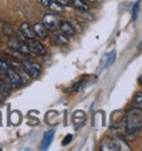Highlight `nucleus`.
Returning a JSON list of instances; mask_svg holds the SVG:
<instances>
[{
    "instance_id": "4468645a",
    "label": "nucleus",
    "mask_w": 142,
    "mask_h": 151,
    "mask_svg": "<svg viewBox=\"0 0 142 151\" xmlns=\"http://www.w3.org/2000/svg\"><path fill=\"white\" fill-rule=\"evenodd\" d=\"M3 31H4V33H5L6 36H9V37L13 36V33H14V30H13V27H12V25H11L10 23H5V24L3 25Z\"/></svg>"
},
{
    "instance_id": "412c9836",
    "label": "nucleus",
    "mask_w": 142,
    "mask_h": 151,
    "mask_svg": "<svg viewBox=\"0 0 142 151\" xmlns=\"http://www.w3.org/2000/svg\"><path fill=\"white\" fill-rule=\"evenodd\" d=\"M55 1H56L57 4H59L60 6H63V7L70 6V4H69V1H67V0H55Z\"/></svg>"
},
{
    "instance_id": "423d86ee",
    "label": "nucleus",
    "mask_w": 142,
    "mask_h": 151,
    "mask_svg": "<svg viewBox=\"0 0 142 151\" xmlns=\"http://www.w3.org/2000/svg\"><path fill=\"white\" fill-rule=\"evenodd\" d=\"M58 29H59V31H60L63 35H65L66 37H74V36L76 35L75 27L72 26V24L69 23V22H60Z\"/></svg>"
},
{
    "instance_id": "4be33fe9",
    "label": "nucleus",
    "mask_w": 142,
    "mask_h": 151,
    "mask_svg": "<svg viewBox=\"0 0 142 151\" xmlns=\"http://www.w3.org/2000/svg\"><path fill=\"white\" fill-rule=\"evenodd\" d=\"M51 1H52V0H40V4H42L44 7H48V9H49Z\"/></svg>"
},
{
    "instance_id": "9b49d317",
    "label": "nucleus",
    "mask_w": 142,
    "mask_h": 151,
    "mask_svg": "<svg viewBox=\"0 0 142 151\" xmlns=\"http://www.w3.org/2000/svg\"><path fill=\"white\" fill-rule=\"evenodd\" d=\"M69 42V37H66L65 35H63L62 32L55 35V43L58 45H64Z\"/></svg>"
},
{
    "instance_id": "20e7f679",
    "label": "nucleus",
    "mask_w": 142,
    "mask_h": 151,
    "mask_svg": "<svg viewBox=\"0 0 142 151\" xmlns=\"http://www.w3.org/2000/svg\"><path fill=\"white\" fill-rule=\"evenodd\" d=\"M26 43H27L28 48L31 49L32 54L40 55V56H43V55L46 54V49H45V47H44L40 42L36 41L34 38H32V40H26Z\"/></svg>"
},
{
    "instance_id": "a211bd4d",
    "label": "nucleus",
    "mask_w": 142,
    "mask_h": 151,
    "mask_svg": "<svg viewBox=\"0 0 142 151\" xmlns=\"http://www.w3.org/2000/svg\"><path fill=\"white\" fill-rule=\"evenodd\" d=\"M138 9H140V1H137V3L133 6V10H131V13H133V22H135V20H136V18H137Z\"/></svg>"
},
{
    "instance_id": "393cba45",
    "label": "nucleus",
    "mask_w": 142,
    "mask_h": 151,
    "mask_svg": "<svg viewBox=\"0 0 142 151\" xmlns=\"http://www.w3.org/2000/svg\"><path fill=\"white\" fill-rule=\"evenodd\" d=\"M3 57H4V56H3V54H1V52H0V60H1Z\"/></svg>"
},
{
    "instance_id": "b1692460",
    "label": "nucleus",
    "mask_w": 142,
    "mask_h": 151,
    "mask_svg": "<svg viewBox=\"0 0 142 151\" xmlns=\"http://www.w3.org/2000/svg\"><path fill=\"white\" fill-rule=\"evenodd\" d=\"M90 1H95V3H98V1H101V0H90Z\"/></svg>"
},
{
    "instance_id": "f257e3e1",
    "label": "nucleus",
    "mask_w": 142,
    "mask_h": 151,
    "mask_svg": "<svg viewBox=\"0 0 142 151\" xmlns=\"http://www.w3.org/2000/svg\"><path fill=\"white\" fill-rule=\"evenodd\" d=\"M142 127V109L135 107L127 113L126 117V130L128 134L138 133Z\"/></svg>"
},
{
    "instance_id": "0eeeda50",
    "label": "nucleus",
    "mask_w": 142,
    "mask_h": 151,
    "mask_svg": "<svg viewBox=\"0 0 142 151\" xmlns=\"http://www.w3.org/2000/svg\"><path fill=\"white\" fill-rule=\"evenodd\" d=\"M120 142L115 140V139H110V138H107L102 142L101 145V150H110V151H116L120 150Z\"/></svg>"
},
{
    "instance_id": "aec40b11",
    "label": "nucleus",
    "mask_w": 142,
    "mask_h": 151,
    "mask_svg": "<svg viewBox=\"0 0 142 151\" xmlns=\"http://www.w3.org/2000/svg\"><path fill=\"white\" fill-rule=\"evenodd\" d=\"M82 86H83V82H78V83H76L75 86L71 87V88L69 89V92H75V91H78V89H80Z\"/></svg>"
},
{
    "instance_id": "2eb2a0df",
    "label": "nucleus",
    "mask_w": 142,
    "mask_h": 151,
    "mask_svg": "<svg viewBox=\"0 0 142 151\" xmlns=\"http://www.w3.org/2000/svg\"><path fill=\"white\" fill-rule=\"evenodd\" d=\"M9 85L6 83V81L5 80H3L1 78H0V94H5V95H7L9 94Z\"/></svg>"
},
{
    "instance_id": "a878e982",
    "label": "nucleus",
    "mask_w": 142,
    "mask_h": 151,
    "mask_svg": "<svg viewBox=\"0 0 142 151\" xmlns=\"http://www.w3.org/2000/svg\"><path fill=\"white\" fill-rule=\"evenodd\" d=\"M0 100H1V94H0Z\"/></svg>"
},
{
    "instance_id": "dca6fc26",
    "label": "nucleus",
    "mask_w": 142,
    "mask_h": 151,
    "mask_svg": "<svg viewBox=\"0 0 142 151\" xmlns=\"http://www.w3.org/2000/svg\"><path fill=\"white\" fill-rule=\"evenodd\" d=\"M134 106L142 109V93H137L134 99Z\"/></svg>"
},
{
    "instance_id": "f3484780",
    "label": "nucleus",
    "mask_w": 142,
    "mask_h": 151,
    "mask_svg": "<svg viewBox=\"0 0 142 151\" xmlns=\"http://www.w3.org/2000/svg\"><path fill=\"white\" fill-rule=\"evenodd\" d=\"M49 9H51L52 11H56V12H58V13H60V12H63V6H60L59 4H57L55 0H52L51 1V4H50V6H49Z\"/></svg>"
},
{
    "instance_id": "7ed1b4c3",
    "label": "nucleus",
    "mask_w": 142,
    "mask_h": 151,
    "mask_svg": "<svg viewBox=\"0 0 142 151\" xmlns=\"http://www.w3.org/2000/svg\"><path fill=\"white\" fill-rule=\"evenodd\" d=\"M60 19L57 14L55 13H48L43 17L42 19V23L44 24V26L48 29V30H51V31H55L59 27V24H60Z\"/></svg>"
},
{
    "instance_id": "ddd939ff",
    "label": "nucleus",
    "mask_w": 142,
    "mask_h": 151,
    "mask_svg": "<svg viewBox=\"0 0 142 151\" xmlns=\"http://www.w3.org/2000/svg\"><path fill=\"white\" fill-rule=\"evenodd\" d=\"M7 44H9V47H10L11 49H13V50L18 51V48H19V44H20V41H19L18 37H13V36H11Z\"/></svg>"
},
{
    "instance_id": "39448f33",
    "label": "nucleus",
    "mask_w": 142,
    "mask_h": 151,
    "mask_svg": "<svg viewBox=\"0 0 142 151\" xmlns=\"http://www.w3.org/2000/svg\"><path fill=\"white\" fill-rule=\"evenodd\" d=\"M19 33L21 35L23 40L26 41V40H32L36 37L34 35V31H33V27L28 24V23H23L19 27Z\"/></svg>"
},
{
    "instance_id": "9d476101",
    "label": "nucleus",
    "mask_w": 142,
    "mask_h": 151,
    "mask_svg": "<svg viewBox=\"0 0 142 151\" xmlns=\"http://www.w3.org/2000/svg\"><path fill=\"white\" fill-rule=\"evenodd\" d=\"M70 6H74L81 11H88L89 10V5L84 1V0H67Z\"/></svg>"
},
{
    "instance_id": "6ab92c4d",
    "label": "nucleus",
    "mask_w": 142,
    "mask_h": 151,
    "mask_svg": "<svg viewBox=\"0 0 142 151\" xmlns=\"http://www.w3.org/2000/svg\"><path fill=\"white\" fill-rule=\"evenodd\" d=\"M71 140H72V134H66L65 137H64V139H63V142H62V145H67Z\"/></svg>"
},
{
    "instance_id": "5701e85b",
    "label": "nucleus",
    "mask_w": 142,
    "mask_h": 151,
    "mask_svg": "<svg viewBox=\"0 0 142 151\" xmlns=\"http://www.w3.org/2000/svg\"><path fill=\"white\" fill-rule=\"evenodd\" d=\"M138 83H140V85H141V86H142V76H141V78H140V79H138Z\"/></svg>"
},
{
    "instance_id": "1a4fd4ad",
    "label": "nucleus",
    "mask_w": 142,
    "mask_h": 151,
    "mask_svg": "<svg viewBox=\"0 0 142 151\" xmlns=\"http://www.w3.org/2000/svg\"><path fill=\"white\" fill-rule=\"evenodd\" d=\"M52 139H53V131L50 130V131H48V132L44 134L43 140H42L40 149H42V150H46V149L50 146V144L52 143Z\"/></svg>"
},
{
    "instance_id": "6e6552de",
    "label": "nucleus",
    "mask_w": 142,
    "mask_h": 151,
    "mask_svg": "<svg viewBox=\"0 0 142 151\" xmlns=\"http://www.w3.org/2000/svg\"><path fill=\"white\" fill-rule=\"evenodd\" d=\"M32 27H33L34 35L37 36L38 38H40V40H45L46 37H48V29L44 26L43 23H37V24H34Z\"/></svg>"
},
{
    "instance_id": "f8f14e48",
    "label": "nucleus",
    "mask_w": 142,
    "mask_h": 151,
    "mask_svg": "<svg viewBox=\"0 0 142 151\" xmlns=\"http://www.w3.org/2000/svg\"><path fill=\"white\" fill-rule=\"evenodd\" d=\"M18 52H20L21 55H25V56H30V55H32V51H31V49L28 48L27 43L21 42V41H20L19 48H18Z\"/></svg>"
},
{
    "instance_id": "bb28decb",
    "label": "nucleus",
    "mask_w": 142,
    "mask_h": 151,
    "mask_svg": "<svg viewBox=\"0 0 142 151\" xmlns=\"http://www.w3.org/2000/svg\"><path fill=\"white\" fill-rule=\"evenodd\" d=\"M0 44H1V40H0Z\"/></svg>"
},
{
    "instance_id": "f03ea898",
    "label": "nucleus",
    "mask_w": 142,
    "mask_h": 151,
    "mask_svg": "<svg viewBox=\"0 0 142 151\" xmlns=\"http://www.w3.org/2000/svg\"><path fill=\"white\" fill-rule=\"evenodd\" d=\"M23 68L25 70V73L31 76L32 79H37L40 76V73H42V68L38 63L36 62H31V61H23L21 62Z\"/></svg>"
}]
</instances>
